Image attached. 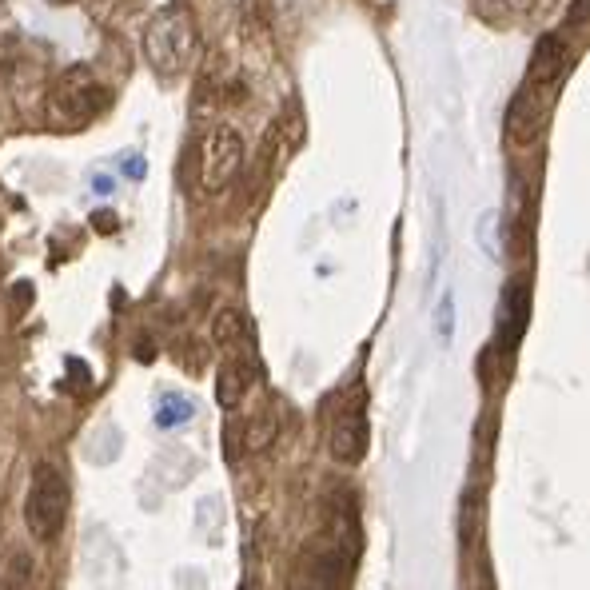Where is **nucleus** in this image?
Here are the masks:
<instances>
[{
    "instance_id": "9",
    "label": "nucleus",
    "mask_w": 590,
    "mask_h": 590,
    "mask_svg": "<svg viewBox=\"0 0 590 590\" xmlns=\"http://www.w3.org/2000/svg\"><path fill=\"white\" fill-rule=\"evenodd\" d=\"M212 343L224 351V355H244L252 351V323L240 307H220L212 315Z\"/></svg>"
},
{
    "instance_id": "3",
    "label": "nucleus",
    "mask_w": 590,
    "mask_h": 590,
    "mask_svg": "<svg viewBox=\"0 0 590 590\" xmlns=\"http://www.w3.org/2000/svg\"><path fill=\"white\" fill-rule=\"evenodd\" d=\"M64 519H68V475L52 463V459H40L32 467V479H28V495H24V523H28V535L36 543H52L60 531H64Z\"/></svg>"
},
{
    "instance_id": "12",
    "label": "nucleus",
    "mask_w": 590,
    "mask_h": 590,
    "mask_svg": "<svg viewBox=\"0 0 590 590\" xmlns=\"http://www.w3.org/2000/svg\"><path fill=\"white\" fill-rule=\"evenodd\" d=\"M531 8H535V0H479V12L495 24L523 20V16H531Z\"/></svg>"
},
{
    "instance_id": "2",
    "label": "nucleus",
    "mask_w": 590,
    "mask_h": 590,
    "mask_svg": "<svg viewBox=\"0 0 590 590\" xmlns=\"http://www.w3.org/2000/svg\"><path fill=\"white\" fill-rule=\"evenodd\" d=\"M108 108V88L100 84V76L88 68V64H72L64 68L52 88H48V124L60 128V132H80L88 128L100 112Z\"/></svg>"
},
{
    "instance_id": "5",
    "label": "nucleus",
    "mask_w": 590,
    "mask_h": 590,
    "mask_svg": "<svg viewBox=\"0 0 590 590\" xmlns=\"http://www.w3.org/2000/svg\"><path fill=\"white\" fill-rule=\"evenodd\" d=\"M244 136L232 124H216L208 128V136L200 140V188L204 192H224L240 168H244Z\"/></svg>"
},
{
    "instance_id": "10",
    "label": "nucleus",
    "mask_w": 590,
    "mask_h": 590,
    "mask_svg": "<svg viewBox=\"0 0 590 590\" xmlns=\"http://www.w3.org/2000/svg\"><path fill=\"white\" fill-rule=\"evenodd\" d=\"M276 435H280V407L268 399V403H260V407L244 419V431H240V439H244V455H260V451H268V447L276 443Z\"/></svg>"
},
{
    "instance_id": "14",
    "label": "nucleus",
    "mask_w": 590,
    "mask_h": 590,
    "mask_svg": "<svg viewBox=\"0 0 590 590\" xmlns=\"http://www.w3.org/2000/svg\"><path fill=\"white\" fill-rule=\"evenodd\" d=\"M92 228H100V232H116V216H112V212H100V216H92Z\"/></svg>"
},
{
    "instance_id": "15",
    "label": "nucleus",
    "mask_w": 590,
    "mask_h": 590,
    "mask_svg": "<svg viewBox=\"0 0 590 590\" xmlns=\"http://www.w3.org/2000/svg\"><path fill=\"white\" fill-rule=\"evenodd\" d=\"M590 16V0H579V4H575V20H587Z\"/></svg>"
},
{
    "instance_id": "6",
    "label": "nucleus",
    "mask_w": 590,
    "mask_h": 590,
    "mask_svg": "<svg viewBox=\"0 0 590 590\" xmlns=\"http://www.w3.org/2000/svg\"><path fill=\"white\" fill-rule=\"evenodd\" d=\"M555 100H559V88H539V84H527L523 80V88L515 92V100L507 108V140H511V148L539 144V136L551 124Z\"/></svg>"
},
{
    "instance_id": "8",
    "label": "nucleus",
    "mask_w": 590,
    "mask_h": 590,
    "mask_svg": "<svg viewBox=\"0 0 590 590\" xmlns=\"http://www.w3.org/2000/svg\"><path fill=\"white\" fill-rule=\"evenodd\" d=\"M571 72V44L563 36H543L531 52V64H527V84H539V88H559L563 76Z\"/></svg>"
},
{
    "instance_id": "1",
    "label": "nucleus",
    "mask_w": 590,
    "mask_h": 590,
    "mask_svg": "<svg viewBox=\"0 0 590 590\" xmlns=\"http://www.w3.org/2000/svg\"><path fill=\"white\" fill-rule=\"evenodd\" d=\"M196 52H200V28H196L192 4L188 0L164 4L144 28V56H148L152 72L160 80H176L192 68Z\"/></svg>"
},
{
    "instance_id": "13",
    "label": "nucleus",
    "mask_w": 590,
    "mask_h": 590,
    "mask_svg": "<svg viewBox=\"0 0 590 590\" xmlns=\"http://www.w3.org/2000/svg\"><path fill=\"white\" fill-rule=\"evenodd\" d=\"M184 419H192V403H184L180 395H164V399L156 403V427H160V431H172V427H180Z\"/></svg>"
},
{
    "instance_id": "4",
    "label": "nucleus",
    "mask_w": 590,
    "mask_h": 590,
    "mask_svg": "<svg viewBox=\"0 0 590 590\" xmlns=\"http://www.w3.org/2000/svg\"><path fill=\"white\" fill-rule=\"evenodd\" d=\"M367 447H371V423H367V387L363 383H351L335 411H331V427H327V451L335 463L343 467H359L367 459Z\"/></svg>"
},
{
    "instance_id": "7",
    "label": "nucleus",
    "mask_w": 590,
    "mask_h": 590,
    "mask_svg": "<svg viewBox=\"0 0 590 590\" xmlns=\"http://www.w3.org/2000/svg\"><path fill=\"white\" fill-rule=\"evenodd\" d=\"M256 383H260V359H256V351L228 355L224 367H220V375H216V399H220V407H228V411L240 407L256 391Z\"/></svg>"
},
{
    "instance_id": "11",
    "label": "nucleus",
    "mask_w": 590,
    "mask_h": 590,
    "mask_svg": "<svg viewBox=\"0 0 590 590\" xmlns=\"http://www.w3.org/2000/svg\"><path fill=\"white\" fill-rule=\"evenodd\" d=\"M0 590H32V555L24 547L0 555Z\"/></svg>"
}]
</instances>
